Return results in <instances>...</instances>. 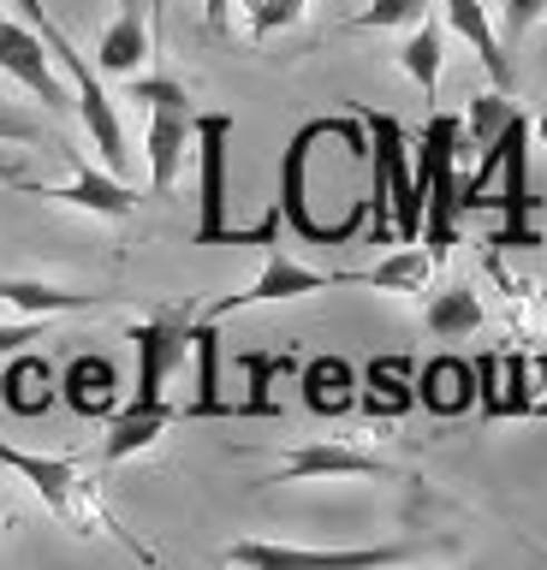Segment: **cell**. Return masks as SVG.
<instances>
[{"label": "cell", "mask_w": 547, "mask_h": 570, "mask_svg": "<svg viewBox=\"0 0 547 570\" xmlns=\"http://www.w3.org/2000/svg\"><path fill=\"white\" fill-rule=\"evenodd\" d=\"M322 137H340L345 149H351V160H369V137H363V125H351V119H310V125H297V137L286 142V155H280V220H286L304 244H351L358 238V226L369 220V196L358 208L345 214L340 226H322L310 214V185H304V173H310V149Z\"/></svg>", "instance_id": "obj_1"}, {"label": "cell", "mask_w": 547, "mask_h": 570, "mask_svg": "<svg viewBox=\"0 0 547 570\" xmlns=\"http://www.w3.org/2000/svg\"><path fill=\"white\" fill-rule=\"evenodd\" d=\"M191 142H197V232L191 244H280V208H268L256 226L226 220V149H233V114H197L191 119Z\"/></svg>", "instance_id": "obj_2"}, {"label": "cell", "mask_w": 547, "mask_h": 570, "mask_svg": "<svg viewBox=\"0 0 547 570\" xmlns=\"http://www.w3.org/2000/svg\"><path fill=\"white\" fill-rule=\"evenodd\" d=\"M0 463H7L12 475H25L30 488L42 493V505L55 511V517H66L78 534H114V541L126 547V552H137L144 564L155 559L149 547H137L131 534L114 523V511L101 505V488L84 475V463H72V458H37V452H19V445H7V440H0Z\"/></svg>", "instance_id": "obj_3"}, {"label": "cell", "mask_w": 547, "mask_h": 570, "mask_svg": "<svg viewBox=\"0 0 547 570\" xmlns=\"http://www.w3.org/2000/svg\"><path fill=\"white\" fill-rule=\"evenodd\" d=\"M48 53H55V60L66 66V78H72V101H78V114H84V131H90V142L101 149V160H108V173H114V178H126V173H131L126 125H119L114 101H108V89H101V78H96V66L84 60L72 42H66V30L48 36Z\"/></svg>", "instance_id": "obj_4"}, {"label": "cell", "mask_w": 547, "mask_h": 570, "mask_svg": "<svg viewBox=\"0 0 547 570\" xmlns=\"http://www.w3.org/2000/svg\"><path fill=\"white\" fill-rule=\"evenodd\" d=\"M226 564L251 570H375V564H404V547H286V541H233L221 552Z\"/></svg>", "instance_id": "obj_5"}, {"label": "cell", "mask_w": 547, "mask_h": 570, "mask_svg": "<svg viewBox=\"0 0 547 570\" xmlns=\"http://www.w3.org/2000/svg\"><path fill=\"white\" fill-rule=\"evenodd\" d=\"M191 309H155L144 321H131V345H137V392L131 399H167V381H173V368L185 363V351H191Z\"/></svg>", "instance_id": "obj_6"}, {"label": "cell", "mask_w": 547, "mask_h": 570, "mask_svg": "<svg viewBox=\"0 0 547 570\" xmlns=\"http://www.w3.org/2000/svg\"><path fill=\"white\" fill-rule=\"evenodd\" d=\"M500 173H506V196H500V208H506V232L494 244H518V249H536V226H529V214H536V196H529V114L518 107V114L506 119V131H500Z\"/></svg>", "instance_id": "obj_7"}, {"label": "cell", "mask_w": 547, "mask_h": 570, "mask_svg": "<svg viewBox=\"0 0 547 570\" xmlns=\"http://www.w3.org/2000/svg\"><path fill=\"white\" fill-rule=\"evenodd\" d=\"M0 71L19 78L42 107H66V101H72V89H66V78L55 71V60H48V42L25 24V18H0Z\"/></svg>", "instance_id": "obj_8"}, {"label": "cell", "mask_w": 547, "mask_h": 570, "mask_svg": "<svg viewBox=\"0 0 547 570\" xmlns=\"http://www.w3.org/2000/svg\"><path fill=\"white\" fill-rule=\"evenodd\" d=\"M328 285H351V274H315V267L304 262H292V256H268V267L256 274V285H244V292L233 297H215L208 303V321H221V315H233V309H251V303H292V297H310V292H328Z\"/></svg>", "instance_id": "obj_9"}, {"label": "cell", "mask_w": 547, "mask_h": 570, "mask_svg": "<svg viewBox=\"0 0 547 570\" xmlns=\"http://www.w3.org/2000/svg\"><path fill=\"white\" fill-rule=\"evenodd\" d=\"M66 155H72V178H66V185H25V190L48 196V203H66V208H84V214H101V220H126V214L137 208V190L126 185V178L90 167L78 149H66Z\"/></svg>", "instance_id": "obj_10"}, {"label": "cell", "mask_w": 547, "mask_h": 570, "mask_svg": "<svg viewBox=\"0 0 547 570\" xmlns=\"http://www.w3.org/2000/svg\"><path fill=\"white\" fill-rule=\"evenodd\" d=\"M60 399L72 404L84 422H108L119 410V368L101 351H78L72 363L60 368Z\"/></svg>", "instance_id": "obj_11"}, {"label": "cell", "mask_w": 547, "mask_h": 570, "mask_svg": "<svg viewBox=\"0 0 547 570\" xmlns=\"http://www.w3.org/2000/svg\"><path fill=\"white\" fill-rule=\"evenodd\" d=\"M191 119H197L191 101H155L149 107V185L155 190H173V178H179L185 149H191Z\"/></svg>", "instance_id": "obj_12"}, {"label": "cell", "mask_w": 547, "mask_h": 570, "mask_svg": "<svg viewBox=\"0 0 547 570\" xmlns=\"http://www.w3.org/2000/svg\"><path fill=\"white\" fill-rule=\"evenodd\" d=\"M179 416L167 399H131V404H119L114 416H108V434H101V463H119V458H137V452H149L155 440L167 434V422Z\"/></svg>", "instance_id": "obj_13"}, {"label": "cell", "mask_w": 547, "mask_h": 570, "mask_svg": "<svg viewBox=\"0 0 547 570\" xmlns=\"http://www.w3.org/2000/svg\"><path fill=\"white\" fill-rule=\"evenodd\" d=\"M358 404L375 422H399L404 410H417V368L411 356H375L358 381Z\"/></svg>", "instance_id": "obj_14"}, {"label": "cell", "mask_w": 547, "mask_h": 570, "mask_svg": "<svg viewBox=\"0 0 547 570\" xmlns=\"http://www.w3.org/2000/svg\"><path fill=\"white\" fill-rule=\"evenodd\" d=\"M322 475H393L375 452H358L345 440H322V445H297V452L280 463L274 481H322Z\"/></svg>", "instance_id": "obj_15"}, {"label": "cell", "mask_w": 547, "mask_h": 570, "mask_svg": "<svg viewBox=\"0 0 547 570\" xmlns=\"http://www.w3.org/2000/svg\"><path fill=\"white\" fill-rule=\"evenodd\" d=\"M417 404L429 410V416H465L476 404V368L465 356H434V363H422L417 374Z\"/></svg>", "instance_id": "obj_16"}, {"label": "cell", "mask_w": 547, "mask_h": 570, "mask_svg": "<svg viewBox=\"0 0 547 570\" xmlns=\"http://www.w3.org/2000/svg\"><path fill=\"white\" fill-rule=\"evenodd\" d=\"M447 7V24L470 42V53L482 60V71H488V83L494 89H511V60H506V42H500V30H494V18H488V7L482 0H440Z\"/></svg>", "instance_id": "obj_17"}, {"label": "cell", "mask_w": 547, "mask_h": 570, "mask_svg": "<svg viewBox=\"0 0 547 570\" xmlns=\"http://www.w3.org/2000/svg\"><path fill=\"white\" fill-rule=\"evenodd\" d=\"M55 392H60V374L42 363L37 351H12V363L7 374H0V404L12 410V416H42L48 404H55Z\"/></svg>", "instance_id": "obj_18"}, {"label": "cell", "mask_w": 547, "mask_h": 570, "mask_svg": "<svg viewBox=\"0 0 547 570\" xmlns=\"http://www.w3.org/2000/svg\"><path fill=\"white\" fill-rule=\"evenodd\" d=\"M297 386H304L310 416H345V410L358 404V368H351L345 356H310L304 374H297Z\"/></svg>", "instance_id": "obj_19"}, {"label": "cell", "mask_w": 547, "mask_h": 570, "mask_svg": "<svg viewBox=\"0 0 547 570\" xmlns=\"http://www.w3.org/2000/svg\"><path fill=\"white\" fill-rule=\"evenodd\" d=\"M215 321H191V351H197V399L185 404V416H238V404H226L221 392V345Z\"/></svg>", "instance_id": "obj_20"}, {"label": "cell", "mask_w": 547, "mask_h": 570, "mask_svg": "<svg viewBox=\"0 0 547 570\" xmlns=\"http://www.w3.org/2000/svg\"><path fill=\"white\" fill-rule=\"evenodd\" d=\"M0 303L25 315H66V309H108L114 292H66V285H37V279H0Z\"/></svg>", "instance_id": "obj_21"}, {"label": "cell", "mask_w": 547, "mask_h": 570, "mask_svg": "<svg viewBox=\"0 0 547 570\" xmlns=\"http://www.w3.org/2000/svg\"><path fill=\"white\" fill-rule=\"evenodd\" d=\"M149 60V24H144V12L126 7L114 18L108 30H101V48H96V71H114V78H131L137 66Z\"/></svg>", "instance_id": "obj_22"}, {"label": "cell", "mask_w": 547, "mask_h": 570, "mask_svg": "<svg viewBox=\"0 0 547 570\" xmlns=\"http://www.w3.org/2000/svg\"><path fill=\"white\" fill-rule=\"evenodd\" d=\"M434 274V262H429V249L422 244H399L387 262H375L369 274H358L363 285H375V292H422V279Z\"/></svg>", "instance_id": "obj_23"}, {"label": "cell", "mask_w": 547, "mask_h": 570, "mask_svg": "<svg viewBox=\"0 0 547 570\" xmlns=\"http://www.w3.org/2000/svg\"><path fill=\"white\" fill-rule=\"evenodd\" d=\"M422 321H429L434 338H465L482 327V297L470 292V285H452V292H440L429 309H422Z\"/></svg>", "instance_id": "obj_24"}, {"label": "cell", "mask_w": 547, "mask_h": 570, "mask_svg": "<svg viewBox=\"0 0 547 570\" xmlns=\"http://www.w3.org/2000/svg\"><path fill=\"white\" fill-rule=\"evenodd\" d=\"M440 48L447 42H440V24H429V18H417L404 48H399V66L422 83V96H434V83H440Z\"/></svg>", "instance_id": "obj_25"}, {"label": "cell", "mask_w": 547, "mask_h": 570, "mask_svg": "<svg viewBox=\"0 0 547 570\" xmlns=\"http://www.w3.org/2000/svg\"><path fill=\"white\" fill-rule=\"evenodd\" d=\"M292 356H268V351H244L238 356V368L251 374V399L238 404V416H274V399H268V386H274V374L286 368Z\"/></svg>", "instance_id": "obj_26"}, {"label": "cell", "mask_w": 547, "mask_h": 570, "mask_svg": "<svg viewBox=\"0 0 547 570\" xmlns=\"http://www.w3.org/2000/svg\"><path fill=\"white\" fill-rule=\"evenodd\" d=\"M518 114V101H506V89H494V96H470V114H465V131H470V142L482 149V142H494L500 137V125Z\"/></svg>", "instance_id": "obj_27"}, {"label": "cell", "mask_w": 547, "mask_h": 570, "mask_svg": "<svg viewBox=\"0 0 547 570\" xmlns=\"http://www.w3.org/2000/svg\"><path fill=\"white\" fill-rule=\"evenodd\" d=\"M422 12H429V0H369V7L351 18V30H411Z\"/></svg>", "instance_id": "obj_28"}, {"label": "cell", "mask_w": 547, "mask_h": 570, "mask_svg": "<svg viewBox=\"0 0 547 570\" xmlns=\"http://www.w3.org/2000/svg\"><path fill=\"white\" fill-rule=\"evenodd\" d=\"M500 399H506V416H536V392H529L524 351H506L500 356Z\"/></svg>", "instance_id": "obj_29"}, {"label": "cell", "mask_w": 547, "mask_h": 570, "mask_svg": "<svg viewBox=\"0 0 547 570\" xmlns=\"http://www.w3.org/2000/svg\"><path fill=\"white\" fill-rule=\"evenodd\" d=\"M541 18H547V0H500V24L494 30H500V42H524Z\"/></svg>", "instance_id": "obj_30"}, {"label": "cell", "mask_w": 547, "mask_h": 570, "mask_svg": "<svg viewBox=\"0 0 547 570\" xmlns=\"http://www.w3.org/2000/svg\"><path fill=\"white\" fill-rule=\"evenodd\" d=\"M304 7H310V0H251V30H256V36H274V30L297 24V18H304Z\"/></svg>", "instance_id": "obj_31"}, {"label": "cell", "mask_w": 547, "mask_h": 570, "mask_svg": "<svg viewBox=\"0 0 547 570\" xmlns=\"http://www.w3.org/2000/svg\"><path fill=\"white\" fill-rule=\"evenodd\" d=\"M476 404H482V416H506V399H500V356H476Z\"/></svg>", "instance_id": "obj_32"}, {"label": "cell", "mask_w": 547, "mask_h": 570, "mask_svg": "<svg viewBox=\"0 0 547 570\" xmlns=\"http://www.w3.org/2000/svg\"><path fill=\"white\" fill-rule=\"evenodd\" d=\"M131 101H144V107H155V101H191V89L179 83V78H137L131 71V89H126Z\"/></svg>", "instance_id": "obj_33"}, {"label": "cell", "mask_w": 547, "mask_h": 570, "mask_svg": "<svg viewBox=\"0 0 547 570\" xmlns=\"http://www.w3.org/2000/svg\"><path fill=\"white\" fill-rule=\"evenodd\" d=\"M42 333H48V315H25V321H0V356L25 351L30 338H42Z\"/></svg>", "instance_id": "obj_34"}, {"label": "cell", "mask_w": 547, "mask_h": 570, "mask_svg": "<svg viewBox=\"0 0 547 570\" xmlns=\"http://www.w3.org/2000/svg\"><path fill=\"white\" fill-rule=\"evenodd\" d=\"M0 142H42V119H30L12 101H0Z\"/></svg>", "instance_id": "obj_35"}, {"label": "cell", "mask_w": 547, "mask_h": 570, "mask_svg": "<svg viewBox=\"0 0 547 570\" xmlns=\"http://www.w3.org/2000/svg\"><path fill=\"white\" fill-rule=\"evenodd\" d=\"M12 7H19V18H25V24H30V30L42 36V42H48V36L60 30V24H55V12H48L42 0H12Z\"/></svg>", "instance_id": "obj_36"}, {"label": "cell", "mask_w": 547, "mask_h": 570, "mask_svg": "<svg viewBox=\"0 0 547 570\" xmlns=\"http://www.w3.org/2000/svg\"><path fill=\"white\" fill-rule=\"evenodd\" d=\"M226 7H233V0H208V24L215 30H226Z\"/></svg>", "instance_id": "obj_37"}, {"label": "cell", "mask_w": 547, "mask_h": 570, "mask_svg": "<svg viewBox=\"0 0 547 570\" xmlns=\"http://www.w3.org/2000/svg\"><path fill=\"white\" fill-rule=\"evenodd\" d=\"M541 386H547V356H541ZM536 416H547V392L536 399Z\"/></svg>", "instance_id": "obj_38"}, {"label": "cell", "mask_w": 547, "mask_h": 570, "mask_svg": "<svg viewBox=\"0 0 547 570\" xmlns=\"http://www.w3.org/2000/svg\"><path fill=\"white\" fill-rule=\"evenodd\" d=\"M529 137H541V142H547V114H541V119H529Z\"/></svg>", "instance_id": "obj_39"}]
</instances>
